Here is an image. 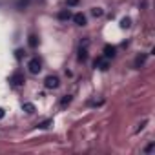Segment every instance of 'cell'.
Segmentation results:
<instances>
[{
	"label": "cell",
	"instance_id": "2e32d148",
	"mask_svg": "<svg viewBox=\"0 0 155 155\" xmlns=\"http://www.w3.org/2000/svg\"><path fill=\"white\" fill-rule=\"evenodd\" d=\"M91 15H93L95 18H99V16H102V15H104V11H102L100 7H93V9H91Z\"/></svg>",
	"mask_w": 155,
	"mask_h": 155
},
{
	"label": "cell",
	"instance_id": "277c9868",
	"mask_svg": "<svg viewBox=\"0 0 155 155\" xmlns=\"http://www.w3.org/2000/svg\"><path fill=\"white\" fill-rule=\"evenodd\" d=\"M95 68H99L100 71H106V70L109 68V60L104 58V57H97V58H95Z\"/></svg>",
	"mask_w": 155,
	"mask_h": 155
},
{
	"label": "cell",
	"instance_id": "9a60e30c",
	"mask_svg": "<svg viewBox=\"0 0 155 155\" xmlns=\"http://www.w3.org/2000/svg\"><path fill=\"white\" fill-rule=\"evenodd\" d=\"M130 26H131V18H130V16H124V18L121 20V28H122V29H128Z\"/></svg>",
	"mask_w": 155,
	"mask_h": 155
},
{
	"label": "cell",
	"instance_id": "44dd1931",
	"mask_svg": "<svg viewBox=\"0 0 155 155\" xmlns=\"http://www.w3.org/2000/svg\"><path fill=\"white\" fill-rule=\"evenodd\" d=\"M4 115H6V112H4V108H0V119H4Z\"/></svg>",
	"mask_w": 155,
	"mask_h": 155
},
{
	"label": "cell",
	"instance_id": "4fadbf2b",
	"mask_svg": "<svg viewBox=\"0 0 155 155\" xmlns=\"http://www.w3.org/2000/svg\"><path fill=\"white\" fill-rule=\"evenodd\" d=\"M71 99H73L71 95H64V97H62V100H60V108H68V106H70V102H71Z\"/></svg>",
	"mask_w": 155,
	"mask_h": 155
},
{
	"label": "cell",
	"instance_id": "3957f363",
	"mask_svg": "<svg viewBox=\"0 0 155 155\" xmlns=\"http://www.w3.org/2000/svg\"><path fill=\"white\" fill-rule=\"evenodd\" d=\"M9 82H11L15 88H18V86H24V82H26V77H24V73H20V71H15V73L11 75Z\"/></svg>",
	"mask_w": 155,
	"mask_h": 155
},
{
	"label": "cell",
	"instance_id": "7a4b0ae2",
	"mask_svg": "<svg viewBox=\"0 0 155 155\" xmlns=\"http://www.w3.org/2000/svg\"><path fill=\"white\" fill-rule=\"evenodd\" d=\"M28 68H29V73H31V75H38V73L42 71V62H40L38 58H31V60L28 62Z\"/></svg>",
	"mask_w": 155,
	"mask_h": 155
},
{
	"label": "cell",
	"instance_id": "5bb4252c",
	"mask_svg": "<svg viewBox=\"0 0 155 155\" xmlns=\"http://www.w3.org/2000/svg\"><path fill=\"white\" fill-rule=\"evenodd\" d=\"M79 60H80V62H86V60H88V51H86V48H82V46H80V49H79Z\"/></svg>",
	"mask_w": 155,
	"mask_h": 155
},
{
	"label": "cell",
	"instance_id": "7c38bea8",
	"mask_svg": "<svg viewBox=\"0 0 155 155\" xmlns=\"http://www.w3.org/2000/svg\"><path fill=\"white\" fill-rule=\"evenodd\" d=\"M28 4H29V0H16V9L18 11H24L28 7Z\"/></svg>",
	"mask_w": 155,
	"mask_h": 155
},
{
	"label": "cell",
	"instance_id": "5b68a950",
	"mask_svg": "<svg viewBox=\"0 0 155 155\" xmlns=\"http://www.w3.org/2000/svg\"><path fill=\"white\" fill-rule=\"evenodd\" d=\"M102 53H104V58H113L115 55H117V48L115 46H109V44H106L104 46V49H102Z\"/></svg>",
	"mask_w": 155,
	"mask_h": 155
},
{
	"label": "cell",
	"instance_id": "9c48e42d",
	"mask_svg": "<svg viewBox=\"0 0 155 155\" xmlns=\"http://www.w3.org/2000/svg\"><path fill=\"white\" fill-rule=\"evenodd\" d=\"M28 44H29V48H33V49H35V48L38 46V37L31 33V35L28 37Z\"/></svg>",
	"mask_w": 155,
	"mask_h": 155
},
{
	"label": "cell",
	"instance_id": "ffe728a7",
	"mask_svg": "<svg viewBox=\"0 0 155 155\" xmlns=\"http://www.w3.org/2000/svg\"><path fill=\"white\" fill-rule=\"evenodd\" d=\"M88 44H90V40H88V38H84V40L80 42V46H82V48H86V46H88Z\"/></svg>",
	"mask_w": 155,
	"mask_h": 155
},
{
	"label": "cell",
	"instance_id": "ac0fdd59",
	"mask_svg": "<svg viewBox=\"0 0 155 155\" xmlns=\"http://www.w3.org/2000/svg\"><path fill=\"white\" fill-rule=\"evenodd\" d=\"M66 4H68V7H75L80 4V0H66Z\"/></svg>",
	"mask_w": 155,
	"mask_h": 155
},
{
	"label": "cell",
	"instance_id": "30bf717a",
	"mask_svg": "<svg viewBox=\"0 0 155 155\" xmlns=\"http://www.w3.org/2000/svg\"><path fill=\"white\" fill-rule=\"evenodd\" d=\"M51 124H53V121H51V119H46V121L38 122V124H37V128H40V130H48V128H49Z\"/></svg>",
	"mask_w": 155,
	"mask_h": 155
},
{
	"label": "cell",
	"instance_id": "d6986e66",
	"mask_svg": "<svg viewBox=\"0 0 155 155\" xmlns=\"http://www.w3.org/2000/svg\"><path fill=\"white\" fill-rule=\"evenodd\" d=\"M153 150H155V142H150V144L144 148V153H151Z\"/></svg>",
	"mask_w": 155,
	"mask_h": 155
},
{
	"label": "cell",
	"instance_id": "6da1fadb",
	"mask_svg": "<svg viewBox=\"0 0 155 155\" xmlns=\"http://www.w3.org/2000/svg\"><path fill=\"white\" fill-rule=\"evenodd\" d=\"M44 86H46L48 90H57V88L60 86V80L55 75H48L46 79H44Z\"/></svg>",
	"mask_w": 155,
	"mask_h": 155
},
{
	"label": "cell",
	"instance_id": "e0dca14e",
	"mask_svg": "<svg viewBox=\"0 0 155 155\" xmlns=\"http://www.w3.org/2000/svg\"><path fill=\"white\" fill-rule=\"evenodd\" d=\"M24 57H26V51H24V49H16V51H15V58H16V60H22Z\"/></svg>",
	"mask_w": 155,
	"mask_h": 155
},
{
	"label": "cell",
	"instance_id": "8992f818",
	"mask_svg": "<svg viewBox=\"0 0 155 155\" xmlns=\"http://www.w3.org/2000/svg\"><path fill=\"white\" fill-rule=\"evenodd\" d=\"M71 18H73V22H75L77 26H86V24H88V18H86L84 13H75Z\"/></svg>",
	"mask_w": 155,
	"mask_h": 155
},
{
	"label": "cell",
	"instance_id": "52a82bcc",
	"mask_svg": "<svg viewBox=\"0 0 155 155\" xmlns=\"http://www.w3.org/2000/svg\"><path fill=\"white\" fill-rule=\"evenodd\" d=\"M22 109H24L26 113H29V115L37 112V108H35V104H33V102H24V104H22Z\"/></svg>",
	"mask_w": 155,
	"mask_h": 155
},
{
	"label": "cell",
	"instance_id": "ba28073f",
	"mask_svg": "<svg viewBox=\"0 0 155 155\" xmlns=\"http://www.w3.org/2000/svg\"><path fill=\"white\" fill-rule=\"evenodd\" d=\"M73 15H71V11L70 9H62V11H58V20H70Z\"/></svg>",
	"mask_w": 155,
	"mask_h": 155
},
{
	"label": "cell",
	"instance_id": "8fae6325",
	"mask_svg": "<svg viewBox=\"0 0 155 155\" xmlns=\"http://www.w3.org/2000/svg\"><path fill=\"white\" fill-rule=\"evenodd\" d=\"M146 57H148V55H146V53H142V55H139V57L135 58V68H141V66L146 62Z\"/></svg>",
	"mask_w": 155,
	"mask_h": 155
}]
</instances>
